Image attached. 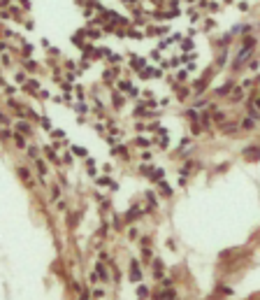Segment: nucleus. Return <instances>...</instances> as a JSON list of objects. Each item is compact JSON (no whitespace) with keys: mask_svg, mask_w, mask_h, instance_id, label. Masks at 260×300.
Returning <instances> with one entry per match:
<instances>
[{"mask_svg":"<svg viewBox=\"0 0 260 300\" xmlns=\"http://www.w3.org/2000/svg\"><path fill=\"white\" fill-rule=\"evenodd\" d=\"M251 49H253V37H249V40H246V44H244V49L239 51V58H237V63H234V68H239L242 63H246V58H249Z\"/></svg>","mask_w":260,"mask_h":300,"instance_id":"f257e3e1","label":"nucleus"},{"mask_svg":"<svg viewBox=\"0 0 260 300\" xmlns=\"http://www.w3.org/2000/svg\"><path fill=\"white\" fill-rule=\"evenodd\" d=\"M139 279H142L139 265H137V261H132V263H130V282H139Z\"/></svg>","mask_w":260,"mask_h":300,"instance_id":"f03ea898","label":"nucleus"},{"mask_svg":"<svg viewBox=\"0 0 260 300\" xmlns=\"http://www.w3.org/2000/svg\"><path fill=\"white\" fill-rule=\"evenodd\" d=\"M17 130L21 133V135H30V133H33V130H30V126H28L26 121H19V124H17Z\"/></svg>","mask_w":260,"mask_h":300,"instance_id":"7ed1b4c3","label":"nucleus"},{"mask_svg":"<svg viewBox=\"0 0 260 300\" xmlns=\"http://www.w3.org/2000/svg\"><path fill=\"white\" fill-rule=\"evenodd\" d=\"M253 149H255V147H253ZM244 156H246L249 161H255V158H260V149H255V151H251V149H249L246 154H244Z\"/></svg>","mask_w":260,"mask_h":300,"instance_id":"20e7f679","label":"nucleus"},{"mask_svg":"<svg viewBox=\"0 0 260 300\" xmlns=\"http://www.w3.org/2000/svg\"><path fill=\"white\" fill-rule=\"evenodd\" d=\"M19 177H21L23 182H28V184H30V172H28L26 168H19Z\"/></svg>","mask_w":260,"mask_h":300,"instance_id":"39448f33","label":"nucleus"},{"mask_svg":"<svg viewBox=\"0 0 260 300\" xmlns=\"http://www.w3.org/2000/svg\"><path fill=\"white\" fill-rule=\"evenodd\" d=\"M95 272H98V274H100V277H102V279H104V282H107V279H109V274H107V270H104V268H102V265H95Z\"/></svg>","mask_w":260,"mask_h":300,"instance_id":"423d86ee","label":"nucleus"},{"mask_svg":"<svg viewBox=\"0 0 260 300\" xmlns=\"http://www.w3.org/2000/svg\"><path fill=\"white\" fill-rule=\"evenodd\" d=\"M14 142H17L19 147H26V140H23V135H21V133H17V135H14Z\"/></svg>","mask_w":260,"mask_h":300,"instance_id":"0eeeda50","label":"nucleus"},{"mask_svg":"<svg viewBox=\"0 0 260 300\" xmlns=\"http://www.w3.org/2000/svg\"><path fill=\"white\" fill-rule=\"evenodd\" d=\"M147 203H149V207L153 210V207H156V195H153V193H147Z\"/></svg>","mask_w":260,"mask_h":300,"instance_id":"6e6552de","label":"nucleus"},{"mask_svg":"<svg viewBox=\"0 0 260 300\" xmlns=\"http://www.w3.org/2000/svg\"><path fill=\"white\" fill-rule=\"evenodd\" d=\"M230 88H232V84H225V86H221V88H218L216 93H218V96H225V93L230 91Z\"/></svg>","mask_w":260,"mask_h":300,"instance_id":"1a4fd4ad","label":"nucleus"},{"mask_svg":"<svg viewBox=\"0 0 260 300\" xmlns=\"http://www.w3.org/2000/svg\"><path fill=\"white\" fill-rule=\"evenodd\" d=\"M160 193H163V195H170V193H172L170 184H160Z\"/></svg>","mask_w":260,"mask_h":300,"instance_id":"9d476101","label":"nucleus"},{"mask_svg":"<svg viewBox=\"0 0 260 300\" xmlns=\"http://www.w3.org/2000/svg\"><path fill=\"white\" fill-rule=\"evenodd\" d=\"M72 151H74L77 156H86V149H84V147H72Z\"/></svg>","mask_w":260,"mask_h":300,"instance_id":"9b49d317","label":"nucleus"},{"mask_svg":"<svg viewBox=\"0 0 260 300\" xmlns=\"http://www.w3.org/2000/svg\"><path fill=\"white\" fill-rule=\"evenodd\" d=\"M158 298H174V291H160Z\"/></svg>","mask_w":260,"mask_h":300,"instance_id":"f8f14e48","label":"nucleus"},{"mask_svg":"<svg viewBox=\"0 0 260 300\" xmlns=\"http://www.w3.org/2000/svg\"><path fill=\"white\" fill-rule=\"evenodd\" d=\"M186 114H188V119H193V121H198V109H188Z\"/></svg>","mask_w":260,"mask_h":300,"instance_id":"ddd939ff","label":"nucleus"},{"mask_svg":"<svg viewBox=\"0 0 260 300\" xmlns=\"http://www.w3.org/2000/svg\"><path fill=\"white\" fill-rule=\"evenodd\" d=\"M37 170H40V175H47V165H44L42 161H37Z\"/></svg>","mask_w":260,"mask_h":300,"instance_id":"4468645a","label":"nucleus"},{"mask_svg":"<svg viewBox=\"0 0 260 300\" xmlns=\"http://www.w3.org/2000/svg\"><path fill=\"white\" fill-rule=\"evenodd\" d=\"M200 121H202V126H204V128L209 126V114H207V112H204V114L200 116Z\"/></svg>","mask_w":260,"mask_h":300,"instance_id":"2eb2a0df","label":"nucleus"},{"mask_svg":"<svg viewBox=\"0 0 260 300\" xmlns=\"http://www.w3.org/2000/svg\"><path fill=\"white\" fill-rule=\"evenodd\" d=\"M28 154H30V158H37V147H28Z\"/></svg>","mask_w":260,"mask_h":300,"instance_id":"dca6fc26","label":"nucleus"},{"mask_svg":"<svg viewBox=\"0 0 260 300\" xmlns=\"http://www.w3.org/2000/svg\"><path fill=\"white\" fill-rule=\"evenodd\" d=\"M160 177H163V170H153L151 172V179H160Z\"/></svg>","mask_w":260,"mask_h":300,"instance_id":"f3484780","label":"nucleus"},{"mask_svg":"<svg viewBox=\"0 0 260 300\" xmlns=\"http://www.w3.org/2000/svg\"><path fill=\"white\" fill-rule=\"evenodd\" d=\"M35 88H37V81H28L26 84V91H35Z\"/></svg>","mask_w":260,"mask_h":300,"instance_id":"a211bd4d","label":"nucleus"},{"mask_svg":"<svg viewBox=\"0 0 260 300\" xmlns=\"http://www.w3.org/2000/svg\"><path fill=\"white\" fill-rule=\"evenodd\" d=\"M137 293H139V295H147V293H149V289H147V286H139V289H137Z\"/></svg>","mask_w":260,"mask_h":300,"instance_id":"6ab92c4d","label":"nucleus"},{"mask_svg":"<svg viewBox=\"0 0 260 300\" xmlns=\"http://www.w3.org/2000/svg\"><path fill=\"white\" fill-rule=\"evenodd\" d=\"M128 35H130V37H135V40H139V37H142L137 30H128Z\"/></svg>","mask_w":260,"mask_h":300,"instance_id":"aec40b11","label":"nucleus"},{"mask_svg":"<svg viewBox=\"0 0 260 300\" xmlns=\"http://www.w3.org/2000/svg\"><path fill=\"white\" fill-rule=\"evenodd\" d=\"M17 81H19V84H21V81H26V75H23V72H19V75H17Z\"/></svg>","mask_w":260,"mask_h":300,"instance_id":"412c9836","label":"nucleus"},{"mask_svg":"<svg viewBox=\"0 0 260 300\" xmlns=\"http://www.w3.org/2000/svg\"><path fill=\"white\" fill-rule=\"evenodd\" d=\"M137 144H142V147H147L149 140H144V137H137Z\"/></svg>","mask_w":260,"mask_h":300,"instance_id":"4be33fe9","label":"nucleus"},{"mask_svg":"<svg viewBox=\"0 0 260 300\" xmlns=\"http://www.w3.org/2000/svg\"><path fill=\"white\" fill-rule=\"evenodd\" d=\"M0 124H7V116L5 114H0Z\"/></svg>","mask_w":260,"mask_h":300,"instance_id":"5701e85b","label":"nucleus"},{"mask_svg":"<svg viewBox=\"0 0 260 300\" xmlns=\"http://www.w3.org/2000/svg\"><path fill=\"white\" fill-rule=\"evenodd\" d=\"M255 107H260V96H258V98H255Z\"/></svg>","mask_w":260,"mask_h":300,"instance_id":"b1692460","label":"nucleus"},{"mask_svg":"<svg viewBox=\"0 0 260 300\" xmlns=\"http://www.w3.org/2000/svg\"><path fill=\"white\" fill-rule=\"evenodd\" d=\"M186 2H191V0H186Z\"/></svg>","mask_w":260,"mask_h":300,"instance_id":"393cba45","label":"nucleus"}]
</instances>
